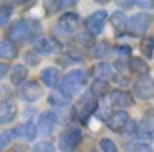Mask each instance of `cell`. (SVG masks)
Returning a JSON list of instances; mask_svg holds the SVG:
<instances>
[{
	"instance_id": "44dd1931",
	"label": "cell",
	"mask_w": 154,
	"mask_h": 152,
	"mask_svg": "<svg viewBox=\"0 0 154 152\" xmlns=\"http://www.w3.org/2000/svg\"><path fill=\"white\" fill-rule=\"evenodd\" d=\"M128 70H130L131 74H135V75H138V77H143V75L149 74L150 67L143 58L133 57V58L128 61Z\"/></svg>"
},
{
	"instance_id": "30bf717a",
	"label": "cell",
	"mask_w": 154,
	"mask_h": 152,
	"mask_svg": "<svg viewBox=\"0 0 154 152\" xmlns=\"http://www.w3.org/2000/svg\"><path fill=\"white\" fill-rule=\"evenodd\" d=\"M43 90L42 86L39 85L38 81H27L23 85L20 86V90H19V97H20L23 101L26 102H35L42 97Z\"/></svg>"
},
{
	"instance_id": "603a6c76",
	"label": "cell",
	"mask_w": 154,
	"mask_h": 152,
	"mask_svg": "<svg viewBox=\"0 0 154 152\" xmlns=\"http://www.w3.org/2000/svg\"><path fill=\"white\" fill-rule=\"evenodd\" d=\"M48 104L50 105V107H53L54 109H58L61 110V112H64L66 108H69L70 105V98H68V97L62 96L60 92H51L50 94H49L48 97Z\"/></svg>"
},
{
	"instance_id": "9a60e30c",
	"label": "cell",
	"mask_w": 154,
	"mask_h": 152,
	"mask_svg": "<svg viewBox=\"0 0 154 152\" xmlns=\"http://www.w3.org/2000/svg\"><path fill=\"white\" fill-rule=\"evenodd\" d=\"M39 78H41V81L45 83V86H48V88H50V89H57L62 80L60 69H57V67H54V66L45 67V69L41 72Z\"/></svg>"
},
{
	"instance_id": "cb8c5ba5",
	"label": "cell",
	"mask_w": 154,
	"mask_h": 152,
	"mask_svg": "<svg viewBox=\"0 0 154 152\" xmlns=\"http://www.w3.org/2000/svg\"><path fill=\"white\" fill-rule=\"evenodd\" d=\"M19 51L18 47L14 42L11 40H0V58H4V59H15L18 57Z\"/></svg>"
},
{
	"instance_id": "484cf974",
	"label": "cell",
	"mask_w": 154,
	"mask_h": 152,
	"mask_svg": "<svg viewBox=\"0 0 154 152\" xmlns=\"http://www.w3.org/2000/svg\"><path fill=\"white\" fill-rule=\"evenodd\" d=\"M76 4V1H72V0H54V1H46L45 4H43V8H45L46 11V15H53V13L58 12V11H61L62 8L68 7V5H73Z\"/></svg>"
},
{
	"instance_id": "d590c367",
	"label": "cell",
	"mask_w": 154,
	"mask_h": 152,
	"mask_svg": "<svg viewBox=\"0 0 154 152\" xmlns=\"http://www.w3.org/2000/svg\"><path fill=\"white\" fill-rule=\"evenodd\" d=\"M12 139H14V135H12V131H11V129L10 131L3 132V133L0 135V151H2L3 148L7 147Z\"/></svg>"
},
{
	"instance_id": "ab89813d",
	"label": "cell",
	"mask_w": 154,
	"mask_h": 152,
	"mask_svg": "<svg viewBox=\"0 0 154 152\" xmlns=\"http://www.w3.org/2000/svg\"><path fill=\"white\" fill-rule=\"evenodd\" d=\"M11 152H24V151H23V150H20V148H14V150L11 151Z\"/></svg>"
},
{
	"instance_id": "b9f144b4",
	"label": "cell",
	"mask_w": 154,
	"mask_h": 152,
	"mask_svg": "<svg viewBox=\"0 0 154 152\" xmlns=\"http://www.w3.org/2000/svg\"><path fill=\"white\" fill-rule=\"evenodd\" d=\"M153 7H154V1H153Z\"/></svg>"
},
{
	"instance_id": "4316f807",
	"label": "cell",
	"mask_w": 154,
	"mask_h": 152,
	"mask_svg": "<svg viewBox=\"0 0 154 152\" xmlns=\"http://www.w3.org/2000/svg\"><path fill=\"white\" fill-rule=\"evenodd\" d=\"M111 50H112L111 43H109L108 40H101V42L96 43L95 47L92 48V55H93V58H96V59H101V58L108 57Z\"/></svg>"
},
{
	"instance_id": "8d00e7d4",
	"label": "cell",
	"mask_w": 154,
	"mask_h": 152,
	"mask_svg": "<svg viewBox=\"0 0 154 152\" xmlns=\"http://www.w3.org/2000/svg\"><path fill=\"white\" fill-rule=\"evenodd\" d=\"M118 5H120L125 10H131L135 5V1H133V0H130V1H118Z\"/></svg>"
},
{
	"instance_id": "d6a6232c",
	"label": "cell",
	"mask_w": 154,
	"mask_h": 152,
	"mask_svg": "<svg viewBox=\"0 0 154 152\" xmlns=\"http://www.w3.org/2000/svg\"><path fill=\"white\" fill-rule=\"evenodd\" d=\"M23 59L29 66H37V65L41 62V55H38L34 50H29L24 53Z\"/></svg>"
},
{
	"instance_id": "ac0fdd59",
	"label": "cell",
	"mask_w": 154,
	"mask_h": 152,
	"mask_svg": "<svg viewBox=\"0 0 154 152\" xmlns=\"http://www.w3.org/2000/svg\"><path fill=\"white\" fill-rule=\"evenodd\" d=\"M91 75L95 80H101V81H107L108 82L109 80H112V81L115 80V70L107 62H99L95 66H92Z\"/></svg>"
},
{
	"instance_id": "5b68a950",
	"label": "cell",
	"mask_w": 154,
	"mask_h": 152,
	"mask_svg": "<svg viewBox=\"0 0 154 152\" xmlns=\"http://www.w3.org/2000/svg\"><path fill=\"white\" fill-rule=\"evenodd\" d=\"M97 109H99L97 100L93 98L91 93L84 94L81 98V108H80V110L77 112V118H79V121L82 125H87L89 118L92 117L93 115H96Z\"/></svg>"
},
{
	"instance_id": "6da1fadb",
	"label": "cell",
	"mask_w": 154,
	"mask_h": 152,
	"mask_svg": "<svg viewBox=\"0 0 154 152\" xmlns=\"http://www.w3.org/2000/svg\"><path fill=\"white\" fill-rule=\"evenodd\" d=\"M87 82L88 74L85 70H72V72H69L68 74H65L62 77L61 83L57 88V92H60L62 96L72 100V97H75L77 93L81 92V89L87 85Z\"/></svg>"
},
{
	"instance_id": "4dcf8cb0",
	"label": "cell",
	"mask_w": 154,
	"mask_h": 152,
	"mask_svg": "<svg viewBox=\"0 0 154 152\" xmlns=\"http://www.w3.org/2000/svg\"><path fill=\"white\" fill-rule=\"evenodd\" d=\"M66 58H69L72 62H81L84 59V53L80 47L76 46H70L66 50Z\"/></svg>"
},
{
	"instance_id": "f546056e",
	"label": "cell",
	"mask_w": 154,
	"mask_h": 152,
	"mask_svg": "<svg viewBox=\"0 0 154 152\" xmlns=\"http://www.w3.org/2000/svg\"><path fill=\"white\" fill-rule=\"evenodd\" d=\"M126 152H153L152 147L146 143H127L125 144Z\"/></svg>"
},
{
	"instance_id": "4fadbf2b",
	"label": "cell",
	"mask_w": 154,
	"mask_h": 152,
	"mask_svg": "<svg viewBox=\"0 0 154 152\" xmlns=\"http://www.w3.org/2000/svg\"><path fill=\"white\" fill-rule=\"evenodd\" d=\"M12 135L16 139H20L23 142H32L35 140V137L38 136V128L37 124L32 121H27V123L19 124V125L14 127L12 129Z\"/></svg>"
},
{
	"instance_id": "2e32d148",
	"label": "cell",
	"mask_w": 154,
	"mask_h": 152,
	"mask_svg": "<svg viewBox=\"0 0 154 152\" xmlns=\"http://www.w3.org/2000/svg\"><path fill=\"white\" fill-rule=\"evenodd\" d=\"M79 24H80L79 13L72 12V11L64 12L58 19V27L62 31L68 32V34H73V32L79 28Z\"/></svg>"
},
{
	"instance_id": "7bdbcfd3",
	"label": "cell",
	"mask_w": 154,
	"mask_h": 152,
	"mask_svg": "<svg viewBox=\"0 0 154 152\" xmlns=\"http://www.w3.org/2000/svg\"><path fill=\"white\" fill-rule=\"evenodd\" d=\"M0 152H2V151H0Z\"/></svg>"
},
{
	"instance_id": "e0dca14e",
	"label": "cell",
	"mask_w": 154,
	"mask_h": 152,
	"mask_svg": "<svg viewBox=\"0 0 154 152\" xmlns=\"http://www.w3.org/2000/svg\"><path fill=\"white\" fill-rule=\"evenodd\" d=\"M18 113V105L14 100L5 98L0 101V124H8L15 118Z\"/></svg>"
},
{
	"instance_id": "1f68e13d",
	"label": "cell",
	"mask_w": 154,
	"mask_h": 152,
	"mask_svg": "<svg viewBox=\"0 0 154 152\" xmlns=\"http://www.w3.org/2000/svg\"><path fill=\"white\" fill-rule=\"evenodd\" d=\"M116 54L119 57V59H122V61H130L133 58V55H131L133 54V48L128 45H120L116 47Z\"/></svg>"
},
{
	"instance_id": "7c38bea8",
	"label": "cell",
	"mask_w": 154,
	"mask_h": 152,
	"mask_svg": "<svg viewBox=\"0 0 154 152\" xmlns=\"http://www.w3.org/2000/svg\"><path fill=\"white\" fill-rule=\"evenodd\" d=\"M62 48V45L56 38H39L34 43V51L38 55H51L58 53Z\"/></svg>"
},
{
	"instance_id": "83f0119b",
	"label": "cell",
	"mask_w": 154,
	"mask_h": 152,
	"mask_svg": "<svg viewBox=\"0 0 154 152\" xmlns=\"http://www.w3.org/2000/svg\"><path fill=\"white\" fill-rule=\"evenodd\" d=\"M139 50L146 59H153L154 57V37H143L139 43Z\"/></svg>"
},
{
	"instance_id": "74e56055",
	"label": "cell",
	"mask_w": 154,
	"mask_h": 152,
	"mask_svg": "<svg viewBox=\"0 0 154 152\" xmlns=\"http://www.w3.org/2000/svg\"><path fill=\"white\" fill-rule=\"evenodd\" d=\"M7 72H8V65L0 62V80H2V78L7 74Z\"/></svg>"
},
{
	"instance_id": "7a4b0ae2",
	"label": "cell",
	"mask_w": 154,
	"mask_h": 152,
	"mask_svg": "<svg viewBox=\"0 0 154 152\" xmlns=\"http://www.w3.org/2000/svg\"><path fill=\"white\" fill-rule=\"evenodd\" d=\"M152 23H153V15H150L149 12L135 13L127 20L126 35H130L133 38L145 37V34L150 28Z\"/></svg>"
},
{
	"instance_id": "f1b7e54d",
	"label": "cell",
	"mask_w": 154,
	"mask_h": 152,
	"mask_svg": "<svg viewBox=\"0 0 154 152\" xmlns=\"http://www.w3.org/2000/svg\"><path fill=\"white\" fill-rule=\"evenodd\" d=\"M12 16V8L8 4H2L0 5V28L5 27L10 23V19Z\"/></svg>"
},
{
	"instance_id": "ba28073f",
	"label": "cell",
	"mask_w": 154,
	"mask_h": 152,
	"mask_svg": "<svg viewBox=\"0 0 154 152\" xmlns=\"http://www.w3.org/2000/svg\"><path fill=\"white\" fill-rule=\"evenodd\" d=\"M107 18H108V12L106 10H99V11H95L93 13H91L84 22V26L87 28V31L89 34H92L93 37L101 34Z\"/></svg>"
},
{
	"instance_id": "5bb4252c",
	"label": "cell",
	"mask_w": 154,
	"mask_h": 152,
	"mask_svg": "<svg viewBox=\"0 0 154 152\" xmlns=\"http://www.w3.org/2000/svg\"><path fill=\"white\" fill-rule=\"evenodd\" d=\"M108 100H109V105L111 107H116L122 110L134 105V97L128 92L122 90V89L111 90V93L108 94Z\"/></svg>"
},
{
	"instance_id": "277c9868",
	"label": "cell",
	"mask_w": 154,
	"mask_h": 152,
	"mask_svg": "<svg viewBox=\"0 0 154 152\" xmlns=\"http://www.w3.org/2000/svg\"><path fill=\"white\" fill-rule=\"evenodd\" d=\"M8 40L11 42H24L30 40L31 38V30H30L29 19H18L10 24V28L7 31Z\"/></svg>"
},
{
	"instance_id": "e575fe53",
	"label": "cell",
	"mask_w": 154,
	"mask_h": 152,
	"mask_svg": "<svg viewBox=\"0 0 154 152\" xmlns=\"http://www.w3.org/2000/svg\"><path fill=\"white\" fill-rule=\"evenodd\" d=\"M99 144H100V148H101V151H103V152H119V151H118L116 144H115L111 139H108V137L101 139Z\"/></svg>"
},
{
	"instance_id": "8992f818",
	"label": "cell",
	"mask_w": 154,
	"mask_h": 152,
	"mask_svg": "<svg viewBox=\"0 0 154 152\" xmlns=\"http://www.w3.org/2000/svg\"><path fill=\"white\" fill-rule=\"evenodd\" d=\"M137 139L142 142H153L154 140V109H147L138 124Z\"/></svg>"
},
{
	"instance_id": "d4e9b609",
	"label": "cell",
	"mask_w": 154,
	"mask_h": 152,
	"mask_svg": "<svg viewBox=\"0 0 154 152\" xmlns=\"http://www.w3.org/2000/svg\"><path fill=\"white\" fill-rule=\"evenodd\" d=\"M73 40H75V43L80 46L81 48H85V50H91V48L95 47L96 42H95V37H93L92 34H89V32H80V34H77L75 38H73Z\"/></svg>"
},
{
	"instance_id": "7402d4cb",
	"label": "cell",
	"mask_w": 154,
	"mask_h": 152,
	"mask_svg": "<svg viewBox=\"0 0 154 152\" xmlns=\"http://www.w3.org/2000/svg\"><path fill=\"white\" fill-rule=\"evenodd\" d=\"M89 93L92 94L93 98H104L107 94L111 93V86L109 82L107 81H101V80H93V82L91 83V89Z\"/></svg>"
},
{
	"instance_id": "8fae6325",
	"label": "cell",
	"mask_w": 154,
	"mask_h": 152,
	"mask_svg": "<svg viewBox=\"0 0 154 152\" xmlns=\"http://www.w3.org/2000/svg\"><path fill=\"white\" fill-rule=\"evenodd\" d=\"M128 121V115L127 112L122 109H118V110H114L111 115L108 116V118L106 120V124L108 127V129H111L112 132H116V133H123L125 128L127 127Z\"/></svg>"
},
{
	"instance_id": "60d3db41",
	"label": "cell",
	"mask_w": 154,
	"mask_h": 152,
	"mask_svg": "<svg viewBox=\"0 0 154 152\" xmlns=\"http://www.w3.org/2000/svg\"><path fill=\"white\" fill-rule=\"evenodd\" d=\"M92 152H99V151H96V150H93V151H92Z\"/></svg>"
},
{
	"instance_id": "9c48e42d",
	"label": "cell",
	"mask_w": 154,
	"mask_h": 152,
	"mask_svg": "<svg viewBox=\"0 0 154 152\" xmlns=\"http://www.w3.org/2000/svg\"><path fill=\"white\" fill-rule=\"evenodd\" d=\"M58 123V115L53 110H46L38 117L37 121V128L38 133L42 136H50L53 133L56 124Z\"/></svg>"
},
{
	"instance_id": "ffe728a7",
	"label": "cell",
	"mask_w": 154,
	"mask_h": 152,
	"mask_svg": "<svg viewBox=\"0 0 154 152\" xmlns=\"http://www.w3.org/2000/svg\"><path fill=\"white\" fill-rule=\"evenodd\" d=\"M27 75H29V69L22 63H16L11 67L10 72V82L14 86H20L22 83L26 81Z\"/></svg>"
},
{
	"instance_id": "52a82bcc",
	"label": "cell",
	"mask_w": 154,
	"mask_h": 152,
	"mask_svg": "<svg viewBox=\"0 0 154 152\" xmlns=\"http://www.w3.org/2000/svg\"><path fill=\"white\" fill-rule=\"evenodd\" d=\"M134 96L139 100H150L154 97V80L149 75L138 77L133 85Z\"/></svg>"
},
{
	"instance_id": "3957f363",
	"label": "cell",
	"mask_w": 154,
	"mask_h": 152,
	"mask_svg": "<svg viewBox=\"0 0 154 152\" xmlns=\"http://www.w3.org/2000/svg\"><path fill=\"white\" fill-rule=\"evenodd\" d=\"M82 140V131L79 127L65 129L58 139V148L61 152H75Z\"/></svg>"
},
{
	"instance_id": "f35d334b",
	"label": "cell",
	"mask_w": 154,
	"mask_h": 152,
	"mask_svg": "<svg viewBox=\"0 0 154 152\" xmlns=\"http://www.w3.org/2000/svg\"><path fill=\"white\" fill-rule=\"evenodd\" d=\"M135 5L142 8H149V7H153V1H142V0H139V1H135Z\"/></svg>"
},
{
	"instance_id": "d6986e66",
	"label": "cell",
	"mask_w": 154,
	"mask_h": 152,
	"mask_svg": "<svg viewBox=\"0 0 154 152\" xmlns=\"http://www.w3.org/2000/svg\"><path fill=\"white\" fill-rule=\"evenodd\" d=\"M111 24L114 27L115 32H116L118 38H122L123 35H126V27H127V16L123 11H114L109 18Z\"/></svg>"
},
{
	"instance_id": "836d02e7",
	"label": "cell",
	"mask_w": 154,
	"mask_h": 152,
	"mask_svg": "<svg viewBox=\"0 0 154 152\" xmlns=\"http://www.w3.org/2000/svg\"><path fill=\"white\" fill-rule=\"evenodd\" d=\"M31 152H57L56 147L50 142H41L34 145Z\"/></svg>"
}]
</instances>
